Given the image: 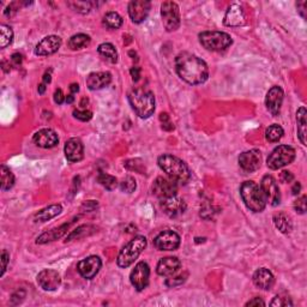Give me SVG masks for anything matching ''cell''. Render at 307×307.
I'll use <instances>...</instances> for the list:
<instances>
[{"instance_id":"obj_1","label":"cell","mask_w":307,"mask_h":307,"mask_svg":"<svg viewBox=\"0 0 307 307\" xmlns=\"http://www.w3.org/2000/svg\"><path fill=\"white\" fill-rule=\"evenodd\" d=\"M175 70L179 77L191 86L204 83L209 77V68L204 60L188 52H182L175 58Z\"/></svg>"},{"instance_id":"obj_2","label":"cell","mask_w":307,"mask_h":307,"mask_svg":"<svg viewBox=\"0 0 307 307\" xmlns=\"http://www.w3.org/2000/svg\"><path fill=\"white\" fill-rule=\"evenodd\" d=\"M161 171H163L176 184L185 185L190 181L191 172L184 161L171 154L161 155L157 160Z\"/></svg>"},{"instance_id":"obj_3","label":"cell","mask_w":307,"mask_h":307,"mask_svg":"<svg viewBox=\"0 0 307 307\" xmlns=\"http://www.w3.org/2000/svg\"><path fill=\"white\" fill-rule=\"evenodd\" d=\"M129 102L135 113L142 119L151 117L155 112V96L145 88H136L130 91Z\"/></svg>"},{"instance_id":"obj_4","label":"cell","mask_w":307,"mask_h":307,"mask_svg":"<svg viewBox=\"0 0 307 307\" xmlns=\"http://www.w3.org/2000/svg\"><path fill=\"white\" fill-rule=\"evenodd\" d=\"M240 196L246 208L253 212H262L266 206V199L262 188L254 181H244L240 186Z\"/></svg>"},{"instance_id":"obj_5","label":"cell","mask_w":307,"mask_h":307,"mask_svg":"<svg viewBox=\"0 0 307 307\" xmlns=\"http://www.w3.org/2000/svg\"><path fill=\"white\" fill-rule=\"evenodd\" d=\"M145 246H147V239L142 235L135 236L132 240H130V241L121 248L119 254H118V266L126 269V267L132 265L137 258L139 257V254L144 250Z\"/></svg>"},{"instance_id":"obj_6","label":"cell","mask_w":307,"mask_h":307,"mask_svg":"<svg viewBox=\"0 0 307 307\" xmlns=\"http://www.w3.org/2000/svg\"><path fill=\"white\" fill-rule=\"evenodd\" d=\"M199 42L205 50L222 52L232 46L233 40L229 34L223 32H203L199 34Z\"/></svg>"},{"instance_id":"obj_7","label":"cell","mask_w":307,"mask_h":307,"mask_svg":"<svg viewBox=\"0 0 307 307\" xmlns=\"http://www.w3.org/2000/svg\"><path fill=\"white\" fill-rule=\"evenodd\" d=\"M295 149L289 145H278L271 151L266 160V166L272 171L283 168L295 160Z\"/></svg>"},{"instance_id":"obj_8","label":"cell","mask_w":307,"mask_h":307,"mask_svg":"<svg viewBox=\"0 0 307 307\" xmlns=\"http://www.w3.org/2000/svg\"><path fill=\"white\" fill-rule=\"evenodd\" d=\"M161 18L167 32L172 33L180 27V9L174 2H165L161 5Z\"/></svg>"},{"instance_id":"obj_9","label":"cell","mask_w":307,"mask_h":307,"mask_svg":"<svg viewBox=\"0 0 307 307\" xmlns=\"http://www.w3.org/2000/svg\"><path fill=\"white\" fill-rule=\"evenodd\" d=\"M154 245L159 251H174L180 246V236L173 230H162L154 239Z\"/></svg>"},{"instance_id":"obj_10","label":"cell","mask_w":307,"mask_h":307,"mask_svg":"<svg viewBox=\"0 0 307 307\" xmlns=\"http://www.w3.org/2000/svg\"><path fill=\"white\" fill-rule=\"evenodd\" d=\"M176 192H178V184L172 179L159 176L154 181L153 193L161 200L176 196Z\"/></svg>"},{"instance_id":"obj_11","label":"cell","mask_w":307,"mask_h":307,"mask_svg":"<svg viewBox=\"0 0 307 307\" xmlns=\"http://www.w3.org/2000/svg\"><path fill=\"white\" fill-rule=\"evenodd\" d=\"M149 278H150V267L145 262L137 263L135 269L130 273V281L138 291L144 290L148 287Z\"/></svg>"},{"instance_id":"obj_12","label":"cell","mask_w":307,"mask_h":307,"mask_svg":"<svg viewBox=\"0 0 307 307\" xmlns=\"http://www.w3.org/2000/svg\"><path fill=\"white\" fill-rule=\"evenodd\" d=\"M260 188H262L264 196H265L266 202L270 205L277 206L281 203V193H279L278 185L275 179H273V176H263L262 182H260Z\"/></svg>"},{"instance_id":"obj_13","label":"cell","mask_w":307,"mask_h":307,"mask_svg":"<svg viewBox=\"0 0 307 307\" xmlns=\"http://www.w3.org/2000/svg\"><path fill=\"white\" fill-rule=\"evenodd\" d=\"M38 283L44 290L53 291L57 290L62 283L59 272L53 269H44L39 272L38 275Z\"/></svg>"},{"instance_id":"obj_14","label":"cell","mask_w":307,"mask_h":307,"mask_svg":"<svg viewBox=\"0 0 307 307\" xmlns=\"http://www.w3.org/2000/svg\"><path fill=\"white\" fill-rule=\"evenodd\" d=\"M102 266V262L100 257L97 256H90L86 258V259L81 260L77 264V270L80 275L86 279H91L99 273L100 269Z\"/></svg>"},{"instance_id":"obj_15","label":"cell","mask_w":307,"mask_h":307,"mask_svg":"<svg viewBox=\"0 0 307 307\" xmlns=\"http://www.w3.org/2000/svg\"><path fill=\"white\" fill-rule=\"evenodd\" d=\"M283 97L284 93L281 87L275 86L267 91L265 97V106L267 111H269V113L271 114L272 117H277L279 114L282 102H283Z\"/></svg>"},{"instance_id":"obj_16","label":"cell","mask_w":307,"mask_h":307,"mask_svg":"<svg viewBox=\"0 0 307 307\" xmlns=\"http://www.w3.org/2000/svg\"><path fill=\"white\" fill-rule=\"evenodd\" d=\"M151 4L148 0H133L129 4V15L133 23L139 24L147 20Z\"/></svg>"},{"instance_id":"obj_17","label":"cell","mask_w":307,"mask_h":307,"mask_svg":"<svg viewBox=\"0 0 307 307\" xmlns=\"http://www.w3.org/2000/svg\"><path fill=\"white\" fill-rule=\"evenodd\" d=\"M260 151L257 149L245 151L239 156V166L246 173H253L260 167Z\"/></svg>"},{"instance_id":"obj_18","label":"cell","mask_w":307,"mask_h":307,"mask_svg":"<svg viewBox=\"0 0 307 307\" xmlns=\"http://www.w3.org/2000/svg\"><path fill=\"white\" fill-rule=\"evenodd\" d=\"M62 47V39L57 35L46 36L45 39L39 42L35 47V54L40 57L52 56L57 53L59 48Z\"/></svg>"},{"instance_id":"obj_19","label":"cell","mask_w":307,"mask_h":307,"mask_svg":"<svg viewBox=\"0 0 307 307\" xmlns=\"http://www.w3.org/2000/svg\"><path fill=\"white\" fill-rule=\"evenodd\" d=\"M161 206H162L165 214L168 215L169 217H176L179 215L184 214L187 208L185 200L176 196L161 200Z\"/></svg>"},{"instance_id":"obj_20","label":"cell","mask_w":307,"mask_h":307,"mask_svg":"<svg viewBox=\"0 0 307 307\" xmlns=\"http://www.w3.org/2000/svg\"><path fill=\"white\" fill-rule=\"evenodd\" d=\"M33 141L38 147L44 149H51L54 148L59 143V137H58L57 132L51 129H42L38 131L33 137Z\"/></svg>"},{"instance_id":"obj_21","label":"cell","mask_w":307,"mask_h":307,"mask_svg":"<svg viewBox=\"0 0 307 307\" xmlns=\"http://www.w3.org/2000/svg\"><path fill=\"white\" fill-rule=\"evenodd\" d=\"M65 156L70 162H80L84 157V145L80 138H71L65 143Z\"/></svg>"},{"instance_id":"obj_22","label":"cell","mask_w":307,"mask_h":307,"mask_svg":"<svg viewBox=\"0 0 307 307\" xmlns=\"http://www.w3.org/2000/svg\"><path fill=\"white\" fill-rule=\"evenodd\" d=\"M223 23L226 27H233V28L242 26L245 23V14L242 6L239 4L230 5L224 15Z\"/></svg>"},{"instance_id":"obj_23","label":"cell","mask_w":307,"mask_h":307,"mask_svg":"<svg viewBox=\"0 0 307 307\" xmlns=\"http://www.w3.org/2000/svg\"><path fill=\"white\" fill-rule=\"evenodd\" d=\"M180 267L181 262L178 257H166L160 259V262L157 263L156 272L160 276L169 277V276L175 275L180 270Z\"/></svg>"},{"instance_id":"obj_24","label":"cell","mask_w":307,"mask_h":307,"mask_svg":"<svg viewBox=\"0 0 307 307\" xmlns=\"http://www.w3.org/2000/svg\"><path fill=\"white\" fill-rule=\"evenodd\" d=\"M112 82L109 72H93L87 77V87L89 90H100L108 87Z\"/></svg>"},{"instance_id":"obj_25","label":"cell","mask_w":307,"mask_h":307,"mask_svg":"<svg viewBox=\"0 0 307 307\" xmlns=\"http://www.w3.org/2000/svg\"><path fill=\"white\" fill-rule=\"evenodd\" d=\"M253 283L257 288L263 290L271 289L273 283H275V277H273L272 272L267 270L266 267H260L256 272L253 273Z\"/></svg>"},{"instance_id":"obj_26","label":"cell","mask_w":307,"mask_h":307,"mask_svg":"<svg viewBox=\"0 0 307 307\" xmlns=\"http://www.w3.org/2000/svg\"><path fill=\"white\" fill-rule=\"evenodd\" d=\"M72 223H74V221L70 222V223L63 224V226H60L58 228H54V229H52V230H48V232H46L44 234H41V235L38 238V240H36V242H38V244H47V242L54 241V240L62 238L64 234L68 232L69 227L71 226Z\"/></svg>"},{"instance_id":"obj_27","label":"cell","mask_w":307,"mask_h":307,"mask_svg":"<svg viewBox=\"0 0 307 307\" xmlns=\"http://www.w3.org/2000/svg\"><path fill=\"white\" fill-rule=\"evenodd\" d=\"M306 108L300 107L296 112V129L297 137H299L301 144L306 145V135H307V121H306Z\"/></svg>"},{"instance_id":"obj_28","label":"cell","mask_w":307,"mask_h":307,"mask_svg":"<svg viewBox=\"0 0 307 307\" xmlns=\"http://www.w3.org/2000/svg\"><path fill=\"white\" fill-rule=\"evenodd\" d=\"M273 223H275V227L279 232L283 234L290 233L291 229H293V223H291L290 217L284 212H276L273 215Z\"/></svg>"},{"instance_id":"obj_29","label":"cell","mask_w":307,"mask_h":307,"mask_svg":"<svg viewBox=\"0 0 307 307\" xmlns=\"http://www.w3.org/2000/svg\"><path fill=\"white\" fill-rule=\"evenodd\" d=\"M63 211V206L60 204H53L47 206V208L42 209L41 211H39L38 214L35 215V222H46L50 221L52 218H54L60 212Z\"/></svg>"},{"instance_id":"obj_30","label":"cell","mask_w":307,"mask_h":307,"mask_svg":"<svg viewBox=\"0 0 307 307\" xmlns=\"http://www.w3.org/2000/svg\"><path fill=\"white\" fill-rule=\"evenodd\" d=\"M102 23L106 28L111 30H117L123 26V17H121L118 12H107V14L103 16Z\"/></svg>"},{"instance_id":"obj_31","label":"cell","mask_w":307,"mask_h":307,"mask_svg":"<svg viewBox=\"0 0 307 307\" xmlns=\"http://www.w3.org/2000/svg\"><path fill=\"white\" fill-rule=\"evenodd\" d=\"M97 52H99L100 56H102L105 59H107L108 62H111L112 64H115L118 62V53L115 47L112 44H101L97 48Z\"/></svg>"},{"instance_id":"obj_32","label":"cell","mask_w":307,"mask_h":307,"mask_svg":"<svg viewBox=\"0 0 307 307\" xmlns=\"http://www.w3.org/2000/svg\"><path fill=\"white\" fill-rule=\"evenodd\" d=\"M0 175H2V191H8L14 187L15 175L5 165L0 167Z\"/></svg>"},{"instance_id":"obj_33","label":"cell","mask_w":307,"mask_h":307,"mask_svg":"<svg viewBox=\"0 0 307 307\" xmlns=\"http://www.w3.org/2000/svg\"><path fill=\"white\" fill-rule=\"evenodd\" d=\"M89 44H90V36L87 34L74 35L69 40V47L74 51L82 50V48L89 46Z\"/></svg>"},{"instance_id":"obj_34","label":"cell","mask_w":307,"mask_h":307,"mask_svg":"<svg viewBox=\"0 0 307 307\" xmlns=\"http://www.w3.org/2000/svg\"><path fill=\"white\" fill-rule=\"evenodd\" d=\"M96 230V228L94 226H90V224H86V226H81L76 229L72 230L71 233L69 234L68 238H66V241H71V240H78L83 236L90 235Z\"/></svg>"},{"instance_id":"obj_35","label":"cell","mask_w":307,"mask_h":307,"mask_svg":"<svg viewBox=\"0 0 307 307\" xmlns=\"http://www.w3.org/2000/svg\"><path fill=\"white\" fill-rule=\"evenodd\" d=\"M97 181L102 185L106 190L108 191H113L118 186V180L117 178L113 175H109L107 173L100 172L99 175H97Z\"/></svg>"},{"instance_id":"obj_36","label":"cell","mask_w":307,"mask_h":307,"mask_svg":"<svg viewBox=\"0 0 307 307\" xmlns=\"http://www.w3.org/2000/svg\"><path fill=\"white\" fill-rule=\"evenodd\" d=\"M283 135H284L283 129H282L279 125H277V124H273V125L269 126L265 131V138L266 141L270 143L278 142L279 139L283 137Z\"/></svg>"},{"instance_id":"obj_37","label":"cell","mask_w":307,"mask_h":307,"mask_svg":"<svg viewBox=\"0 0 307 307\" xmlns=\"http://www.w3.org/2000/svg\"><path fill=\"white\" fill-rule=\"evenodd\" d=\"M12 39H14V32H12L11 27L2 24L0 26V47H8L12 42Z\"/></svg>"},{"instance_id":"obj_38","label":"cell","mask_w":307,"mask_h":307,"mask_svg":"<svg viewBox=\"0 0 307 307\" xmlns=\"http://www.w3.org/2000/svg\"><path fill=\"white\" fill-rule=\"evenodd\" d=\"M68 5L72 10H75L76 12L82 15H87L89 14L91 9H93V3L91 2H81V0H77V2H69Z\"/></svg>"},{"instance_id":"obj_39","label":"cell","mask_w":307,"mask_h":307,"mask_svg":"<svg viewBox=\"0 0 307 307\" xmlns=\"http://www.w3.org/2000/svg\"><path fill=\"white\" fill-rule=\"evenodd\" d=\"M136 180L132 176H126V178L120 182V190L125 193H132L133 191L136 190Z\"/></svg>"},{"instance_id":"obj_40","label":"cell","mask_w":307,"mask_h":307,"mask_svg":"<svg viewBox=\"0 0 307 307\" xmlns=\"http://www.w3.org/2000/svg\"><path fill=\"white\" fill-rule=\"evenodd\" d=\"M186 277H187V272H185L184 275L169 276V278H167L166 281V285H168V287H176V285H180L186 281Z\"/></svg>"},{"instance_id":"obj_41","label":"cell","mask_w":307,"mask_h":307,"mask_svg":"<svg viewBox=\"0 0 307 307\" xmlns=\"http://www.w3.org/2000/svg\"><path fill=\"white\" fill-rule=\"evenodd\" d=\"M306 200L307 197L303 194V196L297 198L295 202H294V210H295L297 214L303 215L306 212Z\"/></svg>"},{"instance_id":"obj_42","label":"cell","mask_w":307,"mask_h":307,"mask_svg":"<svg viewBox=\"0 0 307 307\" xmlns=\"http://www.w3.org/2000/svg\"><path fill=\"white\" fill-rule=\"evenodd\" d=\"M160 121L161 124H162V129L166 130V131H172V130H174V125H173L171 118H169V115L167 113L160 114Z\"/></svg>"},{"instance_id":"obj_43","label":"cell","mask_w":307,"mask_h":307,"mask_svg":"<svg viewBox=\"0 0 307 307\" xmlns=\"http://www.w3.org/2000/svg\"><path fill=\"white\" fill-rule=\"evenodd\" d=\"M74 117L81 121H89L93 118V113L90 111H87V109H83V111L76 109V111H74Z\"/></svg>"},{"instance_id":"obj_44","label":"cell","mask_w":307,"mask_h":307,"mask_svg":"<svg viewBox=\"0 0 307 307\" xmlns=\"http://www.w3.org/2000/svg\"><path fill=\"white\" fill-rule=\"evenodd\" d=\"M271 306H291L293 302L290 301V297L288 296H275L271 302H270Z\"/></svg>"},{"instance_id":"obj_45","label":"cell","mask_w":307,"mask_h":307,"mask_svg":"<svg viewBox=\"0 0 307 307\" xmlns=\"http://www.w3.org/2000/svg\"><path fill=\"white\" fill-rule=\"evenodd\" d=\"M9 262H10V254L8 253V251L4 250L2 252V272H0V276H4Z\"/></svg>"},{"instance_id":"obj_46","label":"cell","mask_w":307,"mask_h":307,"mask_svg":"<svg viewBox=\"0 0 307 307\" xmlns=\"http://www.w3.org/2000/svg\"><path fill=\"white\" fill-rule=\"evenodd\" d=\"M296 9H297V12L301 15V17L306 18V9H307L306 0H302V2H297L296 3Z\"/></svg>"},{"instance_id":"obj_47","label":"cell","mask_w":307,"mask_h":307,"mask_svg":"<svg viewBox=\"0 0 307 307\" xmlns=\"http://www.w3.org/2000/svg\"><path fill=\"white\" fill-rule=\"evenodd\" d=\"M66 100L65 95H64L63 90L62 89H57L56 93H54V102L58 103V105H62L64 103V101Z\"/></svg>"},{"instance_id":"obj_48","label":"cell","mask_w":307,"mask_h":307,"mask_svg":"<svg viewBox=\"0 0 307 307\" xmlns=\"http://www.w3.org/2000/svg\"><path fill=\"white\" fill-rule=\"evenodd\" d=\"M130 74H131L133 81L138 82L139 78H141V69H139L138 66H133V68H131V70H130Z\"/></svg>"},{"instance_id":"obj_49","label":"cell","mask_w":307,"mask_h":307,"mask_svg":"<svg viewBox=\"0 0 307 307\" xmlns=\"http://www.w3.org/2000/svg\"><path fill=\"white\" fill-rule=\"evenodd\" d=\"M281 180L283 182H291L294 180V175L289 171H283L281 173Z\"/></svg>"},{"instance_id":"obj_50","label":"cell","mask_w":307,"mask_h":307,"mask_svg":"<svg viewBox=\"0 0 307 307\" xmlns=\"http://www.w3.org/2000/svg\"><path fill=\"white\" fill-rule=\"evenodd\" d=\"M246 306H265V302L260 297H253L248 302H246Z\"/></svg>"},{"instance_id":"obj_51","label":"cell","mask_w":307,"mask_h":307,"mask_svg":"<svg viewBox=\"0 0 307 307\" xmlns=\"http://www.w3.org/2000/svg\"><path fill=\"white\" fill-rule=\"evenodd\" d=\"M96 206H97V202H95V200H88L87 203H84L82 208H86L87 211H93Z\"/></svg>"},{"instance_id":"obj_52","label":"cell","mask_w":307,"mask_h":307,"mask_svg":"<svg viewBox=\"0 0 307 307\" xmlns=\"http://www.w3.org/2000/svg\"><path fill=\"white\" fill-rule=\"evenodd\" d=\"M11 62L14 63L16 66H18V65H21V64H22L23 58H22V56H21L20 53H15V54H12Z\"/></svg>"},{"instance_id":"obj_53","label":"cell","mask_w":307,"mask_h":307,"mask_svg":"<svg viewBox=\"0 0 307 307\" xmlns=\"http://www.w3.org/2000/svg\"><path fill=\"white\" fill-rule=\"evenodd\" d=\"M300 191H301V185H300V182H295L293 186V190H291V192H293L294 196H296V194L300 193Z\"/></svg>"},{"instance_id":"obj_54","label":"cell","mask_w":307,"mask_h":307,"mask_svg":"<svg viewBox=\"0 0 307 307\" xmlns=\"http://www.w3.org/2000/svg\"><path fill=\"white\" fill-rule=\"evenodd\" d=\"M51 72L52 71H50V72H46V74L44 75V83L45 84H50L51 83V81H52V78H51Z\"/></svg>"},{"instance_id":"obj_55","label":"cell","mask_w":307,"mask_h":307,"mask_svg":"<svg viewBox=\"0 0 307 307\" xmlns=\"http://www.w3.org/2000/svg\"><path fill=\"white\" fill-rule=\"evenodd\" d=\"M70 90H71L72 94H76L80 91V86H78L77 83H72L71 86H70Z\"/></svg>"},{"instance_id":"obj_56","label":"cell","mask_w":307,"mask_h":307,"mask_svg":"<svg viewBox=\"0 0 307 307\" xmlns=\"http://www.w3.org/2000/svg\"><path fill=\"white\" fill-rule=\"evenodd\" d=\"M38 90H39V94H44L45 91H46V84L45 83H42V84H40V86H39V88H38Z\"/></svg>"},{"instance_id":"obj_57","label":"cell","mask_w":307,"mask_h":307,"mask_svg":"<svg viewBox=\"0 0 307 307\" xmlns=\"http://www.w3.org/2000/svg\"><path fill=\"white\" fill-rule=\"evenodd\" d=\"M66 102L68 103H72L75 101V96H74V94H70V95H68V97H66V100H65Z\"/></svg>"}]
</instances>
